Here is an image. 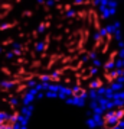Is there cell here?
<instances>
[{"label": "cell", "instance_id": "1", "mask_svg": "<svg viewBox=\"0 0 124 129\" xmlns=\"http://www.w3.org/2000/svg\"><path fill=\"white\" fill-rule=\"evenodd\" d=\"M105 107L98 117H95L98 119L100 129H124V102Z\"/></svg>", "mask_w": 124, "mask_h": 129}]
</instances>
